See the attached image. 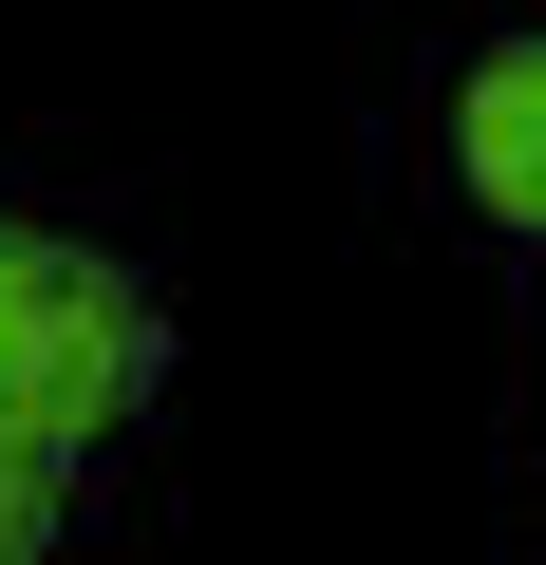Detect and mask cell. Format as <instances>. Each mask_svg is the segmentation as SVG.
<instances>
[{"instance_id":"3","label":"cell","mask_w":546,"mask_h":565,"mask_svg":"<svg viewBox=\"0 0 546 565\" xmlns=\"http://www.w3.org/2000/svg\"><path fill=\"white\" fill-rule=\"evenodd\" d=\"M57 471H76L57 434H20V415H0V565H39V546H57Z\"/></svg>"},{"instance_id":"2","label":"cell","mask_w":546,"mask_h":565,"mask_svg":"<svg viewBox=\"0 0 546 565\" xmlns=\"http://www.w3.org/2000/svg\"><path fill=\"white\" fill-rule=\"evenodd\" d=\"M452 170L490 226H546V39H490L452 76Z\"/></svg>"},{"instance_id":"1","label":"cell","mask_w":546,"mask_h":565,"mask_svg":"<svg viewBox=\"0 0 546 565\" xmlns=\"http://www.w3.org/2000/svg\"><path fill=\"white\" fill-rule=\"evenodd\" d=\"M151 359H170V321H151V282H132L114 245L0 226V415H20V434L95 452V434L151 396Z\"/></svg>"}]
</instances>
